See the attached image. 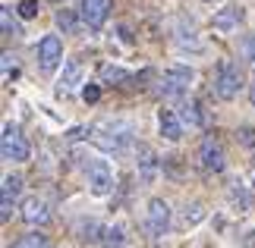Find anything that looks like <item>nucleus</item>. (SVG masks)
I'll return each mask as SVG.
<instances>
[{
	"label": "nucleus",
	"instance_id": "nucleus-19",
	"mask_svg": "<svg viewBox=\"0 0 255 248\" xmlns=\"http://www.w3.org/2000/svg\"><path fill=\"white\" fill-rule=\"evenodd\" d=\"M202 220H205V207L199 201H192V204L183 207V214H180V223L183 226H195V223H202Z\"/></svg>",
	"mask_w": 255,
	"mask_h": 248
},
{
	"label": "nucleus",
	"instance_id": "nucleus-1",
	"mask_svg": "<svg viewBox=\"0 0 255 248\" xmlns=\"http://www.w3.org/2000/svg\"><path fill=\"white\" fill-rule=\"evenodd\" d=\"M240 88H243V76H240L237 63L221 60L214 66V76H211V91L218 97H224V101H230V97L240 94Z\"/></svg>",
	"mask_w": 255,
	"mask_h": 248
},
{
	"label": "nucleus",
	"instance_id": "nucleus-26",
	"mask_svg": "<svg viewBox=\"0 0 255 248\" xmlns=\"http://www.w3.org/2000/svg\"><path fill=\"white\" fill-rule=\"evenodd\" d=\"M240 142L249 148V151H255V126H243L240 129Z\"/></svg>",
	"mask_w": 255,
	"mask_h": 248
},
{
	"label": "nucleus",
	"instance_id": "nucleus-12",
	"mask_svg": "<svg viewBox=\"0 0 255 248\" xmlns=\"http://www.w3.org/2000/svg\"><path fill=\"white\" fill-rule=\"evenodd\" d=\"M240 22H243V9L240 6H221L218 13H214V19H211L214 32H237Z\"/></svg>",
	"mask_w": 255,
	"mask_h": 248
},
{
	"label": "nucleus",
	"instance_id": "nucleus-7",
	"mask_svg": "<svg viewBox=\"0 0 255 248\" xmlns=\"http://www.w3.org/2000/svg\"><path fill=\"white\" fill-rule=\"evenodd\" d=\"M145 226H148L151 236H164L170 230V204L164 198H151L148 207H145Z\"/></svg>",
	"mask_w": 255,
	"mask_h": 248
},
{
	"label": "nucleus",
	"instance_id": "nucleus-4",
	"mask_svg": "<svg viewBox=\"0 0 255 248\" xmlns=\"http://www.w3.org/2000/svg\"><path fill=\"white\" fill-rule=\"evenodd\" d=\"M85 179H88V192H92V195H98V198L111 195V188H114L111 164H107V161H92L85 166Z\"/></svg>",
	"mask_w": 255,
	"mask_h": 248
},
{
	"label": "nucleus",
	"instance_id": "nucleus-21",
	"mask_svg": "<svg viewBox=\"0 0 255 248\" xmlns=\"http://www.w3.org/2000/svg\"><path fill=\"white\" fill-rule=\"evenodd\" d=\"M123 79H129V73H126L123 66H111V63L101 66V82H107V85H120Z\"/></svg>",
	"mask_w": 255,
	"mask_h": 248
},
{
	"label": "nucleus",
	"instance_id": "nucleus-25",
	"mask_svg": "<svg viewBox=\"0 0 255 248\" xmlns=\"http://www.w3.org/2000/svg\"><path fill=\"white\" fill-rule=\"evenodd\" d=\"M101 236H98V223L95 220H88V223H82V242H98Z\"/></svg>",
	"mask_w": 255,
	"mask_h": 248
},
{
	"label": "nucleus",
	"instance_id": "nucleus-29",
	"mask_svg": "<svg viewBox=\"0 0 255 248\" xmlns=\"http://www.w3.org/2000/svg\"><path fill=\"white\" fill-rule=\"evenodd\" d=\"M252 101H255V88H252Z\"/></svg>",
	"mask_w": 255,
	"mask_h": 248
},
{
	"label": "nucleus",
	"instance_id": "nucleus-9",
	"mask_svg": "<svg viewBox=\"0 0 255 248\" xmlns=\"http://www.w3.org/2000/svg\"><path fill=\"white\" fill-rule=\"evenodd\" d=\"M199 161H202V166L208 173H221L224 166H227V157H224V148H221V142L214 135H208L202 142V148H199Z\"/></svg>",
	"mask_w": 255,
	"mask_h": 248
},
{
	"label": "nucleus",
	"instance_id": "nucleus-3",
	"mask_svg": "<svg viewBox=\"0 0 255 248\" xmlns=\"http://www.w3.org/2000/svg\"><path fill=\"white\" fill-rule=\"evenodd\" d=\"M92 142L101 148L104 154H123V151H129V148H135L129 129H104V132L92 135Z\"/></svg>",
	"mask_w": 255,
	"mask_h": 248
},
{
	"label": "nucleus",
	"instance_id": "nucleus-8",
	"mask_svg": "<svg viewBox=\"0 0 255 248\" xmlns=\"http://www.w3.org/2000/svg\"><path fill=\"white\" fill-rule=\"evenodd\" d=\"M132 151H135V166H139V182H142V185H151L154 179H158V173H161L158 154H154L145 142H139Z\"/></svg>",
	"mask_w": 255,
	"mask_h": 248
},
{
	"label": "nucleus",
	"instance_id": "nucleus-6",
	"mask_svg": "<svg viewBox=\"0 0 255 248\" xmlns=\"http://www.w3.org/2000/svg\"><path fill=\"white\" fill-rule=\"evenodd\" d=\"M35 57H38V66H41V73H54L57 66L63 60V44L57 35H44L41 41L35 47Z\"/></svg>",
	"mask_w": 255,
	"mask_h": 248
},
{
	"label": "nucleus",
	"instance_id": "nucleus-5",
	"mask_svg": "<svg viewBox=\"0 0 255 248\" xmlns=\"http://www.w3.org/2000/svg\"><path fill=\"white\" fill-rule=\"evenodd\" d=\"M192 85V69L189 66H170L161 76V91L164 97H183Z\"/></svg>",
	"mask_w": 255,
	"mask_h": 248
},
{
	"label": "nucleus",
	"instance_id": "nucleus-13",
	"mask_svg": "<svg viewBox=\"0 0 255 248\" xmlns=\"http://www.w3.org/2000/svg\"><path fill=\"white\" fill-rule=\"evenodd\" d=\"M22 192V176H6L3 179V192H0V217L9 220V211H13V201Z\"/></svg>",
	"mask_w": 255,
	"mask_h": 248
},
{
	"label": "nucleus",
	"instance_id": "nucleus-16",
	"mask_svg": "<svg viewBox=\"0 0 255 248\" xmlns=\"http://www.w3.org/2000/svg\"><path fill=\"white\" fill-rule=\"evenodd\" d=\"M180 116H183V123H189V126H208V120H205V110H202L199 101H186L183 110H180Z\"/></svg>",
	"mask_w": 255,
	"mask_h": 248
},
{
	"label": "nucleus",
	"instance_id": "nucleus-27",
	"mask_svg": "<svg viewBox=\"0 0 255 248\" xmlns=\"http://www.w3.org/2000/svg\"><path fill=\"white\" fill-rule=\"evenodd\" d=\"M82 97H85L88 104H95L98 97H101V88H98V85H85V91H82Z\"/></svg>",
	"mask_w": 255,
	"mask_h": 248
},
{
	"label": "nucleus",
	"instance_id": "nucleus-15",
	"mask_svg": "<svg viewBox=\"0 0 255 248\" xmlns=\"http://www.w3.org/2000/svg\"><path fill=\"white\" fill-rule=\"evenodd\" d=\"M158 126H161V135L167 138V142H180L183 138V123H180V116L173 110H161L158 113Z\"/></svg>",
	"mask_w": 255,
	"mask_h": 248
},
{
	"label": "nucleus",
	"instance_id": "nucleus-28",
	"mask_svg": "<svg viewBox=\"0 0 255 248\" xmlns=\"http://www.w3.org/2000/svg\"><path fill=\"white\" fill-rule=\"evenodd\" d=\"M243 54H246L249 60L255 63V35H252V38H246V41H243Z\"/></svg>",
	"mask_w": 255,
	"mask_h": 248
},
{
	"label": "nucleus",
	"instance_id": "nucleus-2",
	"mask_svg": "<svg viewBox=\"0 0 255 248\" xmlns=\"http://www.w3.org/2000/svg\"><path fill=\"white\" fill-rule=\"evenodd\" d=\"M0 154H3V161H16V164L28 161V142H25V135L19 132V126H13V123H6V126H3V138H0Z\"/></svg>",
	"mask_w": 255,
	"mask_h": 248
},
{
	"label": "nucleus",
	"instance_id": "nucleus-22",
	"mask_svg": "<svg viewBox=\"0 0 255 248\" xmlns=\"http://www.w3.org/2000/svg\"><path fill=\"white\" fill-rule=\"evenodd\" d=\"M230 201L237 204L240 211H249V207H252V195H249L240 182H233V185H230Z\"/></svg>",
	"mask_w": 255,
	"mask_h": 248
},
{
	"label": "nucleus",
	"instance_id": "nucleus-14",
	"mask_svg": "<svg viewBox=\"0 0 255 248\" xmlns=\"http://www.w3.org/2000/svg\"><path fill=\"white\" fill-rule=\"evenodd\" d=\"M79 82H82V63H79V60H66L57 91H60V94H70V91H76V88H79Z\"/></svg>",
	"mask_w": 255,
	"mask_h": 248
},
{
	"label": "nucleus",
	"instance_id": "nucleus-17",
	"mask_svg": "<svg viewBox=\"0 0 255 248\" xmlns=\"http://www.w3.org/2000/svg\"><path fill=\"white\" fill-rule=\"evenodd\" d=\"M9 248H51V242H47L44 233H25L22 239H16Z\"/></svg>",
	"mask_w": 255,
	"mask_h": 248
},
{
	"label": "nucleus",
	"instance_id": "nucleus-24",
	"mask_svg": "<svg viewBox=\"0 0 255 248\" xmlns=\"http://www.w3.org/2000/svg\"><path fill=\"white\" fill-rule=\"evenodd\" d=\"M19 16H22V19H35L38 16V0H22V3H19Z\"/></svg>",
	"mask_w": 255,
	"mask_h": 248
},
{
	"label": "nucleus",
	"instance_id": "nucleus-11",
	"mask_svg": "<svg viewBox=\"0 0 255 248\" xmlns=\"http://www.w3.org/2000/svg\"><path fill=\"white\" fill-rule=\"evenodd\" d=\"M22 220L28 223V226H44L47 220H51V207H47V201L44 198H25L22 201Z\"/></svg>",
	"mask_w": 255,
	"mask_h": 248
},
{
	"label": "nucleus",
	"instance_id": "nucleus-18",
	"mask_svg": "<svg viewBox=\"0 0 255 248\" xmlns=\"http://www.w3.org/2000/svg\"><path fill=\"white\" fill-rule=\"evenodd\" d=\"M79 22H82V16H79V9H60V13H57V25L63 28V32H76V28H79Z\"/></svg>",
	"mask_w": 255,
	"mask_h": 248
},
{
	"label": "nucleus",
	"instance_id": "nucleus-20",
	"mask_svg": "<svg viewBox=\"0 0 255 248\" xmlns=\"http://www.w3.org/2000/svg\"><path fill=\"white\" fill-rule=\"evenodd\" d=\"M101 242H104V248H126V233L120 226H107L101 233Z\"/></svg>",
	"mask_w": 255,
	"mask_h": 248
},
{
	"label": "nucleus",
	"instance_id": "nucleus-10",
	"mask_svg": "<svg viewBox=\"0 0 255 248\" xmlns=\"http://www.w3.org/2000/svg\"><path fill=\"white\" fill-rule=\"evenodd\" d=\"M107 0H82L79 6V16H82V25H88V28H101L104 25V19H107Z\"/></svg>",
	"mask_w": 255,
	"mask_h": 248
},
{
	"label": "nucleus",
	"instance_id": "nucleus-23",
	"mask_svg": "<svg viewBox=\"0 0 255 248\" xmlns=\"http://www.w3.org/2000/svg\"><path fill=\"white\" fill-rule=\"evenodd\" d=\"M0 22H3V35H6V38H16V35H22V28H19V22L13 19V13H9V6H3V13H0Z\"/></svg>",
	"mask_w": 255,
	"mask_h": 248
}]
</instances>
